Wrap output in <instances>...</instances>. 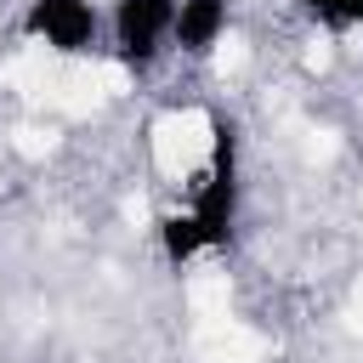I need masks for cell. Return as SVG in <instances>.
I'll use <instances>...</instances> for the list:
<instances>
[{"label": "cell", "instance_id": "cell-5", "mask_svg": "<svg viewBox=\"0 0 363 363\" xmlns=\"http://www.w3.org/2000/svg\"><path fill=\"white\" fill-rule=\"evenodd\" d=\"M295 11L329 34H363V0H295Z\"/></svg>", "mask_w": 363, "mask_h": 363}, {"label": "cell", "instance_id": "cell-1", "mask_svg": "<svg viewBox=\"0 0 363 363\" xmlns=\"http://www.w3.org/2000/svg\"><path fill=\"white\" fill-rule=\"evenodd\" d=\"M244 210V153H238V125L216 119L210 125V153L199 176L187 182L182 204L159 216V255L170 267H187L199 255H216L233 244Z\"/></svg>", "mask_w": 363, "mask_h": 363}, {"label": "cell", "instance_id": "cell-2", "mask_svg": "<svg viewBox=\"0 0 363 363\" xmlns=\"http://www.w3.org/2000/svg\"><path fill=\"white\" fill-rule=\"evenodd\" d=\"M17 34L62 62L96 57L108 51V0H23Z\"/></svg>", "mask_w": 363, "mask_h": 363}, {"label": "cell", "instance_id": "cell-4", "mask_svg": "<svg viewBox=\"0 0 363 363\" xmlns=\"http://www.w3.org/2000/svg\"><path fill=\"white\" fill-rule=\"evenodd\" d=\"M233 28V0H182L176 11V57H210Z\"/></svg>", "mask_w": 363, "mask_h": 363}, {"label": "cell", "instance_id": "cell-3", "mask_svg": "<svg viewBox=\"0 0 363 363\" xmlns=\"http://www.w3.org/2000/svg\"><path fill=\"white\" fill-rule=\"evenodd\" d=\"M176 11L182 0H108V57L142 79L164 57H176Z\"/></svg>", "mask_w": 363, "mask_h": 363}]
</instances>
